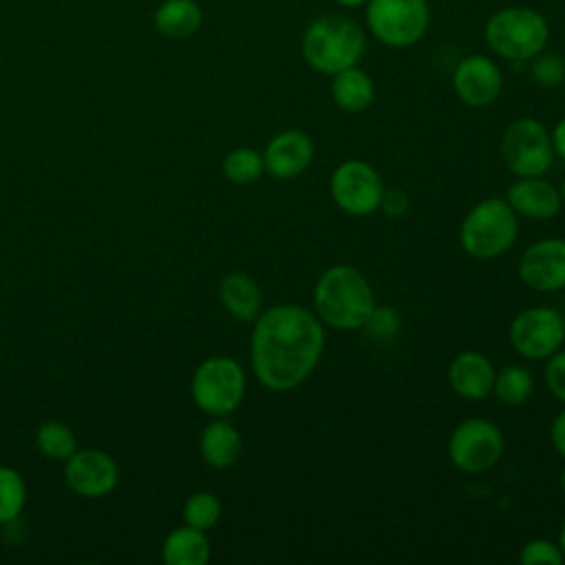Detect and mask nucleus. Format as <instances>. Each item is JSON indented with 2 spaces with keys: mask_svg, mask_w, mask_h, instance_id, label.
Wrapping results in <instances>:
<instances>
[{
  "mask_svg": "<svg viewBox=\"0 0 565 565\" xmlns=\"http://www.w3.org/2000/svg\"><path fill=\"white\" fill-rule=\"evenodd\" d=\"M550 137H552L554 157H558V159L565 161V117H561V119L556 121V126L552 128Z\"/></svg>",
  "mask_w": 565,
  "mask_h": 565,
  "instance_id": "nucleus-34",
  "label": "nucleus"
},
{
  "mask_svg": "<svg viewBox=\"0 0 565 565\" xmlns=\"http://www.w3.org/2000/svg\"><path fill=\"white\" fill-rule=\"evenodd\" d=\"M247 380L243 366L227 355H212L203 360L190 384V393L199 411L210 417H227L245 397Z\"/></svg>",
  "mask_w": 565,
  "mask_h": 565,
  "instance_id": "nucleus-6",
  "label": "nucleus"
},
{
  "mask_svg": "<svg viewBox=\"0 0 565 565\" xmlns=\"http://www.w3.org/2000/svg\"><path fill=\"white\" fill-rule=\"evenodd\" d=\"M411 207V199L404 190L399 188H384V194H382V201H380V210L388 216V218H399L408 212Z\"/></svg>",
  "mask_w": 565,
  "mask_h": 565,
  "instance_id": "nucleus-32",
  "label": "nucleus"
},
{
  "mask_svg": "<svg viewBox=\"0 0 565 565\" xmlns=\"http://www.w3.org/2000/svg\"><path fill=\"white\" fill-rule=\"evenodd\" d=\"M300 49L305 62L313 71L335 75L344 68L358 66L366 49V38L362 26L351 18L324 15L307 26Z\"/></svg>",
  "mask_w": 565,
  "mask_h": 565,
  "instance_id": "nucleus-3",
  "label": "nucleus"
},
{
  "mask_svg": "<svg viewBox=\"0 0 565 565\" xmlns=\"http://www.w3.org/2000/svg\"><path fill=\"white\" fill-rule=\"evenodd\" d=\"M452 88L463 104L472 108H486L501 95L503 73L497 62L481 53H475L463 57L455 66Z\"/></svg>",
  "mask_w": 565,
  "mask_h": 565,
  "instance_id": "nucleus-14",
  "label": "nucleus"
},
{
  "mask_svg": "<svg viewBox=\"0 0 565 565\" xmlns=\"http://www.w3.org/2000/svg\"><path fill=\"white\" fill-rule=\"evenodd\" d=\"M183 519L188 525L196 527V530H210L218 523L221 519V501L216 494L212 492H194L188 497L185 505H183Z\"/></svg>",
  "mask_w": 565,
  "mask_h": 565,
  "instance_id": "nucleus-27",
  "label": "nucleus"
},
{
  "mask_svg": "<svg viewBox=\"0 0 565 565\" xmlns=\"http://www.w3.org/2000/svg\"><path fill=\"white\" fill-rule=\"evenodd\" d=\"M483 35L497 55L510 62H525L543 51L550 26L547 20L530 7H508L490 15Z\"/></svg>",
  "mask_w": 565,
  "mask_h": 565,
  "instance_id": "nucleus-5",
  "label": "nucleus"
},
{
  "mask_svg": "<svg viewBox=\"0 0 565 565\" xmlns=\"http://www.w3.org/2000/svg\"><path fill=\"white\" fill-rule=\"evenodd\" d=\"M375 338H391L397 327H399V316L397 311H393L391 307H377L373 309V313L369 316L366 324H364Z\"/></svg>",
  "mask_w": 565,
  "mask_h": 565,
  "instance_id": "nucleus-31",
  "label": "nucleus"
},
{
  "mask_svg": "<svg viewBox=\"0 0 565 565\" xmlns=\"http://www.w3.org/2000/svg\"><path fill=\"white\" fill-rule=\"evenodd\" d=\"M550 441H552L554 450L565 459V408L552 419V426H550Z\"/></svg>",
  "mask_w": 565,
  "mask_h": 565,
  "instance_id": "nucleus-33",
  "label": "nucleus"
},
{
  "mask_svg": "<svg viewBox=\"0 0 565 565\" xmlns=\"http://www.w3.org/2000/svg\"><path fill=\"white\" fill-rule=\"evenodd\" d=\"M499 152L514 177H543L554 161L550 130L534 117H519L501 135Z\"/></svg>",
  "mask_w": 565,
  "mask_h": 565,
  "instance_id": "nucleus-7",
  "label": "nucleus"
},
{
  "mask_svg": "<svg viewBox=\"0 0 565 565\" xmlns=\"http://www.w3.org/2000/svg\"><path fill=\"white\" fill-rule=\"evenodd\" d=\"M26 503V486L18 470L0 466V523H9L20 516Z\"/></svg>",
  "mask_w": 565,
  "mask_h": 565,
  "instance_id": "nucleus-26",
  "label": "nucleus"
},
{
  "mask_svg": "<svg viewBox=\"0 0 565 565\" xmlns=\"http://www.w3.org/2000/svg\"><path fill=\"white\" fill-rule=\"evenodd\" d=\"M199 450L207 466L216 470H225L238 461L243 450V439L234 424H230L223 417H214L201 433Z\"/></svg>",
  "mask_w": 565,
  "mask_h": 565,
  "instance_id": "nucleus-18",
  "label": "nucleus"
},
{
  "mask_svg": "<svg viewBox=\"0 0 565 565\" xmlns=\"http://www.w3.org/2000/svg\"><path fill=\"white\" fill-rule=\"evenodd\" d=\"M532 75L543 86H556L565 82V62L556 55H545L534 62Z\"/></svg>",
  "mask_w": 565,
  "mask_h": 565,
  "instance_id": "nucleus-30",
  "label": "nucleus"
},
{
  "mask_svg": "<svg viewBox=\"0 0 565 565\" xmlns=\"http://www.w3.org/2000/svg\"><path fill=\"white\" fill-rule=\"evenodd\" d=\"M335 2L342 4V7H360V4H364L369 0H335Z\"/></svg>",
  "mask_w": 565,
  "mask_h": 565,
  "instance_id": "nucleus-36",
  "label": "nucleus"
},
{
  "mask_svg": "<svg viewBox=\"0 0 565 565\" xmlns=\"http://www.w3.org/2000/svg\"><path fill=\"white\" fill-rule=\"evenodd\" d=\"M366 24L384 46L408 49L426 35L430 9L426 0H369Z\"/></svg>",
  "mask_w": 565,
  "mask_h": 565,
  "instance_id": "nucleus-8",
  "label": "nucleus"
},
{
  "mask_svg": "<svg viewBox=\"0 0 565 565\" xmlns=\"http://www.w3.org/2000/svg\"><path fill=\"white\" fill-rule=\"evenodd\" d=\"M492 393L503 406H523L534 393V375L521 364H508L494 373Z\"/></svg>",
  "mask_w": 565,
  "mask_h": 565,
  "instance_id": "nucleus-23",
  "label": "nucleus"
},
{
  "mask_svg": "<svg viewBox=\"0 0 565 565\" xmlns=\"http://www.w3.org/2000/svg\"><path fill=\"white\" fill-rule=\"evenodd\" d=\"M212 547L203 530H196L192 525L174 527L166 539L161 547V558L168 565H205L210 561Z\"/></svg>",
  "mask_w": 565,
  "mask_h": 565,
  "instance_id": "nucleus-20",
  "label": "nucleus"
},
{
  "mask_svg": "<svg viewBox=\"0 0 565 565\" xmlns=\"http://www.w3.org/2000/svg\"><path fill=\"white\" fill-rule=\"evenodd\" d=\"M519 561L523 565H563L565 556L558 547V543L550 539H532L521 547Z\"/></svg>",
  "mask_w": 565,
  "mask_h": 565,
  "instance_id": "nucleus-28",
  "label": "nucleus"
},
{
  "mask_svg": "<svg viewBox=\"0 0 565 565\" xmlns=\"http://www.w3.org/2000/svg\"><path fill=\"white\" fill-rule=\"evenodd\" d=\"M35 446L49 459H60V461H66L77 450L73 430L62 422L40 424V428L35 430Z\"/></svg>",
  "mask_w": 565,
  "mask_h": 565,
  "instance_id": "nucleus-25",
  "label": "nucleus"
},
{
  "mask_svg": "<svg viewBox=\"0 0 565 565\" xmlns=\"http://www.w3.org/2000/svg\"><path fill=\"white\" fill-rule=\"evenodd\" d=\"M497 369L479 351H461L448 364L450 388L470 402H479L492 393Z\"/></svg>",
  "mask_w": 565,
  "mask_h": 565,
  "instance_id": "nucleus-17",
  "label": "nucleus"
},
{
  "mask_svg": "<svg viewBox=\"0 0 565 565\" xmlns=\"http://www.w3.org/2000/svg\"><path fill=\"white\" fill-rule=\"evenodd\" d=\"M263 161L265 172H269L274 179H296L313 161V141L302 130H282L267 141L263 150Z\"/></svg>",
  "mask_w": 565,
  "mask_h": 565,
  "instance_id": "nucleus-15",
  "label": "nucleus"
},
{
  "mask_svg": "<svg viewBox=\"0 0 565 565\" xmlns=\"http://www.w3.org/2000/svg\"><path fill=\"white\" fill-rule=\"evenodd\" d=\"M218 298L225 311L241 322H254L263 311L260 287L243 271H232L221 278Z\"/></svg>",
  "mask_w": 565,
  "mask_h": 565,
  "instance_id": "nucleus-19",
  "label": "nucleus"
},
{
  "mask_svg": "<svg viewBox=\"0 0 565 565\" xmlns=\"http://www.w3.org/2000/svg\"><path fill=\"white\" fill-rule=\"evenodd\" d=\"M375 305L369 278L353 265H331L313 285V313L335 331L362 329Z\"/></svg>",
  "mask_w": 565,
  "mask_h": 565,
  "instance_id": "nucleus-2",
  "label": "nucleus"
},
{
  "mask_svg": "<svg viewBox=\"0 0 565 565\" xmlns=\"http://www.w3.org/2000/svg\"><path fill=\"white\" fill-rule=\"evenodd\" d=\"M558 192H561V201H563V205H565V179H563V183H561Z\"/></svg>",
  "mask_w": 565,
  "mask_h": 565,
  "instance_id": "nucleus-38",
  "label": "nucleus"
},
{
  "mask_svg": "<svg viewBox=\"0 0 565 565\" xmlns=\"http://www.w3.org/2000/svg\"><path fill=\"white\" fill-rule=\"evenodd\" d=\"M510 344L525 360H547L565 342L563 313L554 307H527L510 322Z\"/></svg>",
  "mask_w": 565,
  "mask_h": 565,
  "instance_id": "nucleus-11",
  "label": "nucleus"
},
{
  "mask_svg": "<svg viewBox=\"0 0 565 565\" xmlns=\"http://www.w3.org/2000/svg\"><path fill=\"white\" fill-rule=\"evenodd\" d=\"M561 490H563V494H565V466H563V470H561Z\"/></svg>",
  "mask_w": 565,
  "mask_h": 565,
  "instance_id": "nucleus-37",
  "label": "nucleus"
},
{
  "mask_svg": "<svg viewBox=\"0 0 565 565\" xmlns=\"http://www.w3.org/2000/svg\"><path fill=\"white\" fill-rule=\"evenodd\" d=\"M543 380L547 391L565 404V349H558L556 353H552L547 358L545 371H543Z\"/></svg>",
  "mask_w": 565,
  "mask_h": 565,
  "instance_id": "nucleus-29",
  "label": "nucleus"
},
{
  "mask_svg": "<svg viewBox=\"0 0 565 565\" xmlns=\"http://www.w3.org/2000/svg\"><path fill=\"white\" fill-rule=\"evenodd\" d=\"M152 22L161 35L183 40L203 24V9L194 0H163L152 13Z\"/></svg>",
  "mask_w": 565,
  "mask_h": 565,
  "instance_id": "nucleus-21",
  "label": "nucleus"
},
{
  "mask_svg": "<svg viewBox=\"0 0 565 565\" xmlns=\"http://www.w3.org/2000/svg\"><path fill=\"white\" fill-rule=\"evenodd\" d=\"M519 236V214L503 196H490L468 210L459 227L461 249L479 260L505 254Z\"/></svg>",
  "mask_w": 565,
  "mask_h": 565,
  "instance_id": "nucleus-4",
  "label": "nucleus"
},
{
  "mask_svg": "<svg viewBox=\"0 0 565 565\" xmlns=\"http://www.w3.org/2000/svg\"><path fill=\"white\" fill-rule=\"evenodd\" d=\"M563 327H565V313H563Z\"/></svg>",
  "mask_w": 565,
  "mask_h": 565,
  "instance_id": "nucleus-39",
  "label": "nucleus"
},
{
  "mask_svg": "<svg viewBox=\"0 0 565 565\" xmlns=\"http://www.w3.org/2000/svg\"><path fill=\"white\" fill-rule=\"evenodd\" d=\"M516 271L521 282L534 291L552 294L565 289V238L550 236L527 245Z\"/></svg>",
  "mask_w": 565,
  "mask_h": 565,
  "instance_id": "nucleus-12",
  "label": "nucleus"
},
{
  "mask_svg": "<svg viewBox=\"0 0 565 565\" xmlns=\"http://www.w3.org/2000/svg\"><path fill=\"white\" fill-rule=\"evenodd\" d=\"M558 547H561V552H563V556H565V521H563V525H561V530H558Z\"/></svg>",
  "mask_w": 565,
  "mask_h": 565,
  "instance_id": "nucleus-35",
  "label": "nucleus"
},
{
  "mask_svg": "<svg viewBox=\"0 0 565 565\" xmlns=\"http://www.w3.org/2000/svg\"><path fill=\"white\" fill-rule=\"evenodd\" d=\"M503 199L519 216L532 221H550L563 207L558 188L543 177H516V181L508 185Z\"/></svg>",
  "mask_w": 565,
  "mask_h": 565,
  "instance_id": "nucleus-16",
  "label": "nucleus"
},
{
  "mask_svg": "<svg viewBox=\"0 0 565 565\" xmlns=\"http://www.w3.org/2000/svg\"><path fill=\"white\" fill-rule=\"evenodd\" d=\"M64 479L68 488L86 499H99L110 494L119 481V468L115 459L97 448L75 450L64 463Z\"/></svg>",
  "mask_w": 565,
  "mask_h": 565,
  "instance_id": "nucleus-13",
  "label": "nucleus"
},
{
  "mask_svg": "<svg viewBox=\"0 0 565 565\" xmlns=\"http://www.w3.org/2000/svg\"><path fill=\"white\" fill-rule=\"evenodd\" d=\"M505 448L501 428L486 417L459 422L448 437L450 463L468 475H479L499 463Z\"/></svg>",
  "mask_w": 565,
  "mask_h": 565,
  "instance_id": "nucleus-9",
  "label": "nucleus"
},
{
  "mask_svg": "<svg viewBox=\"0 0 565 565\" xmlns=\"http://www.w3.org/2000/svg\"><path fill=\"white\" fill-rule=\"evenodd\" d=\"M331 97L340 110L362 113L375 99V84L360 66H351L333 75Z\"/></svg>",
  "mask_w": 565,
  "mask_h": 565,
  "instance_id": "nucleus-22",
  "label": "nucleus"
},
{
  "mask_svg": "<svg viewBox=\"0 0 565 565\" xmlns=\"http://www.w3.org/2000/svg\"><path fill=\"white\" fill-rule=\"evenodd\" d=\"M265 161L263 152L254 148H234L223 159V177L234 185H247L263 177Z\"/></svg>",
  "mask_w": 565,
  "mask_h": 565,
  "instance_id": "nucleus-24",
  "label": "nucleus"
},
{
  "mask_svg": "<svg viewBox=\"0 0 565 565\" xmlns=\"http://www.w3.org/2000/svg\"><path fill=\"white\" fill-rule=\"evenodd\" d=\"M329 192L342 212L351 216H369L380 210L384 183L371 163L362 159H347L331 172Z\"/></svg>",
  "mask_w": 565,
  "mask_h": 565,
  "instance_id": "nucleus-10",
  "label": "nucleus"
},
{
  "mask_svg": "<svg viewBox=\"0 0 565 565\" xmlns=\"http://www.w3.org/2000/svg\"><path fill=\"white\" fill-rule=\"evenodd\" d=\"M324 342V324L313 311L300 305H274L254 320L252 371L269 391H294L318 366Z\"/></svg>",
  "mask_w": 565,
  "mask_h": 565,
  "instance_id": "nucleus-1",
  "label": "nucleus"
}]
</instances>
